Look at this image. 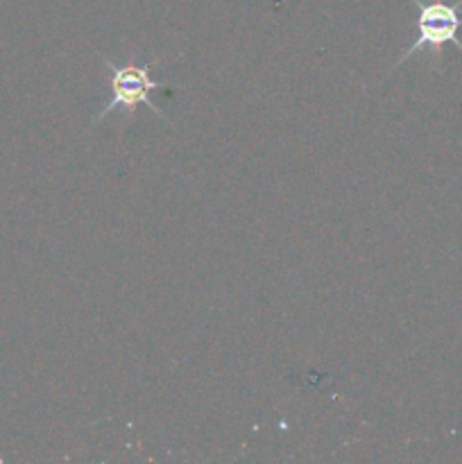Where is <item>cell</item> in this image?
I'll use <instances>...</instances> for the list:
<instances>
[{"mask_svg":"<svg viewBox=\"0 0 462 464\" xmlns=\"http://www.w3.org/2000/svg\"><path fill=\"white\" fill-rule=\"evenodd\" d=\"M417 7V39L412 41L410 48L401 54V57L394 62V66L390 68V72H394V68L401 66L406 59H410L412 54L424 53L428 50L435 59H442L444 45H456L462 53V41H460V30H462V0L456 3H442V0H410ZM388 72V75H390Z\"/></svg>","mask_w":462,"mask_h":464,"instance_id":"cell-1","label":"cell"},{"mask_svg":"<svg viewBox=\"0 0 462 464\" xmlns=\"http://www.w3.org/2000/svg\"><path fill=\"white\" fill-rule=\"evenodd\" d=\"M154 63H157V57H152L145 63H134V62L113 63L109 57L104 59V66H107V72H109V82H111V100L104 104L102 111L95 113L91 125L102 122V118L109 116L111 111H116V109H122L125 116L131 121L136 109H139L140 104L149 107L157 116H161V121L168 122L166 113L159 109V104H154L152 100H149V93H152V91H159L163 86L161 82L152 77Z\"/></svg>","mask_w":462,"mask_h":464,"instance_id":"cell-2","label":"cell"}]
</instances>
